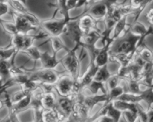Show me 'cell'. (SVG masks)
I'll list each match as a JSON object with an SVG mask.
<instances>
[{
	"label": "cell",
	"mask_w": 153,
	"mask_h": 122,
	"mask_svg": "<svg viewBox=\"0 0 153 122\" xmlns=\"http://www.w3.org/2000/svg\"><path fill=\"white\" fill-rule=\"evenodd\" d=\"M53 89L59 96H69L79 93L76 83L69 74L60 75L53 85Z\"/></svg>",
	"instance_id": "5b68a950"
},
{
	"label": "cell",
	"mask_w": 153,
	"mask_h": 122,
	"mask_svg": "<svg viewBox=\"0 0 153 122\" xmlns=\"http://www.w3.org/2000/svg\"><path fill=\"white\" fill-rule=\"evenodd\" d=\"M97 69H98V67L94 64V62H91L87 71H85V73L83 74L82 77H79V80L77 82L80 91L85 89L92 82Z\"/></svg>",
	"instance_id": "4fadbf2b"
},
{
	"label": "cell",
	"mask_w": 153,
	"mask_h": 122,
	"mask_svg": "<svg viewBox=\"0 0 153 122\" xmlns=\"http://www.w3.org/2000/svg\"><path fill=\"white\" fill-rule=\"evenodd\" d=\"M7 0H0V1H6Z\"/></svg>",
	"instance_id": "c3c4849f"
},
{
	"label": "cell",
	"mask_w": 153,
	"mask_h": 122,
	"mask_svg": "<svg viewBox=\"0 0 153 122\" xmlns=\"http://www.w3.org/2000/svg\"><path fill=\"white\" fill-rule=\"evenodd\" d=\"M85 89H89L91 94H93V95L100 94L99 93L100 91H101L102 93L104 94H108V92L107 88H105V83L94 80H93L92 82Z\"/></svg>",
	"instance_id": "484cf974"
},
{
	"label": "cell",
	"mask_w": 153,
	"mask_h": 122,
	"mask_svg": "<svg viewBox=\"0 0 153 122\" xmlns=\"http://www.w3.org/2000/svg\"><path fill=\"white\" fill-rule=\"evenodd\" d=\"M123 79H121L119 76L117 75V73L114 74H111V77L108 79V80L106 81V86H107V89L108 91L109 89H111L113 88H114L115 86H118L120 83H121Z\"/></svg>",
	"instance_id": "d590c367"
},
{
	"label": "cell",
	"mask_w": 153,
	"mask_h": 122,
	"mask_svg": "<svg viewBox=\"0 0 153 122\" xmlns=\"http://www.w3.org/2000/svg\"><path fill=\"white\" fill-rule=\"evenodd\" d=\"M10 12V6L7 1H0V17Z\"/></svg>",
	"instance_id": "74e56055"
},
{
	"label": "cell",
	"mask_w": 153,
	"mask_h": 122,
	"mask_svg": "<svg viewBox=\"0 0 153 122\" xmlns=\"http://www.w3.org/2000/svg\"><path fill=\"white\" fill-rule=\"evenodd\" d=\"M146 116L148 122H153V105L148 107L146 110Z\"/></svg>",
	"instance_id": "60d3db41"
},
{
	"label": "cell",
	"mask_w": 153,
	"mask_h": 122,
	"mask_svg": "<svg viewBox=\"0 0 153 122\" xmlns=\"http://www.w3.org/2000/svg\"><path fill=\"white\" fill-rule=\"evenodd\" d=\"M68 20L65 19H55L54 17L47 20L41 21V28H43L50 36L60 37L65 32L66 25Z\"/></svg>",
	"instance_id": "ba28073f"
},
{
	"label": "cell",
	"mask_w": 153,
	"mask_h": 122,
	"mask_svg": "<svg viewBox=\"0 0 153 122\" xmlns=\"http://www.w3.org/2000/svg\"><path fill=\"white\" fill-rule=\"evenodd\" d=\"M140 36L133 34L128 27L121 36L113 40L110 48L109 54L122 53L133 56L137 49Z\"/></svg>",
	"instance_id": "6da1fadb"
},
{
	"label": "cell",
	"mask_w": 153,
	"mask_h": 122,
	"mask_svg": "<svg viewBox=\"0 0 153 122\" xmlns=\"http://www.w3.org/2000/svg\"><path fill=\"white\" fill-rule=\"evenodd\" d=\"M141 1H142V0H131V1L130 4H131L133 7H134L137 8V7L139 5V4H140Z\"/></svg>",
	"instance_id": "7bdbcfd3"
},
{
	"label": "cell",
	"mask_w": 153,
	"mask_h": 122,
	"mask_svg": "<svg viewBox=\"0 0 153 122\" xmlns=\"http://www.w3.org/2000/svg\"><path fill=\"white\" fill-rule=\"evenodd\" d=\"M0 25H1L3 31L5 33H7V34H10V35L12 36L13 35V34L18 33L17 31H16L14 22H10V21L1 19V18L0 17Z\"/></svg>",
	"instance_id": "4dcf8cb0"
},
{
	"label": "cell",
	"mask_w": 153,
	"mask_h": 122,
	"mask_svg": "<svg viewBox=\"0 0 153 122\" xmlns=\"http://www.w3.org/2000/svg\"><path fill=\"white\" fill-rule=\"evenodd\" d=\"M102 37L101 30H92L88 32L84 33L82 37V47L87 48L90 52L91 62L94 61V57L97 55L99 49L96 47V44L99 40H101Z\"/></svg>",
	"instance_id": "8992f818"
},
{
	"label": "cell",
	"mask_w": 153,
	"mask_h": 122,
	"mask_svg": "<svg viewBox=\"0 0 153 122\" xmlns=\"http://www.w3.org/2000/svg\"><path fill=\"white\" fill-rule=\"evenodd\" d=\"M147 21H148V22H149V25L153 27V16H152V17L149 18V19H148Z\"/></svg>",
	"instance_id": "bcb514c9"
},
{
	"label": "cell",
	"mask_w": 153,
	"mask_h": 122,
	"mask_svg": "<svg viewBox=\"0 0 153 122\" xmlns=\"http://www.w3.org/2000/svg\"><path fill=\"white\" fill-rule=\"evenodd\" d=\"M94 121L97 122H114V120L108 115H102L100 117L97 118Z\"/></svg>",
	"instance_id": "f35d334b"
},
{
	"label": "cell",
	"mask_w": 153,
	"mask_h": 122,
	"mask_svg": "<svg viewBox=\"0 0 153 122\" xmlns=\"http://www.w3.org/2000/svg\"><path fill=\"white\" fill-rule=\"evenodd\" d=\"M6 1L9 4L10 8L19 14L23 15L30 11L27 7V4H24L19 0H7Z\"/></svg>",
	"instance_id": "cb8c5ba5"
},
{
	"label": "cell",
	"mask_w": 153,
	"mask_h": 122,
	"mask_svg": "<svg viewBox=\"0 0 153 122\" xmlns=\"http://www.w3.org/2000/svg\"><path fill=\"white\" fill-rule=\"evenodd\" d=\"M16 54L15 49L10 45L5 47H0V60H9Z\"/></svg>",
	"instance_id": "f546056e"
},
{
	"label": "cell",
	"mask_w": 153,
	"mask_h": 122,
	"mask_svg": "<svg viewBox=\"0 0 153 122\" xmlns=\"http://www.w3.org/2000/svg\"><path fill=\"white\" fill-rule=\"evenodd\" d=\"M112 104L115 108L117 110H120V111H129L133 112L137 114V109H138V104H132V103L126 102V101H121L119 99H115L111 101Z\"/></svg>",
	"instance_id": "7402d4cb"
},
{
	"label": "cell",
	"mask_w": 153,
	"mask_h": 122,
	"mask_svg": "<svg viewBox=\"0 0 153 122\" xmlns=\"http://www.w3.org/2000/svg\"><path fill=\"white\" fill-rule=\"evenodd\" d=\"M49 41L51 43L53 53L58 54V52L62 50V49H65L66 51L69 50V48L66 46L65 43L62 41V40L60 38V37H58V36H50Z\"/></svg>",
	"instance_id": "4316f807"
},
{
	"label": "cell",
	"mask_w": 153,
	"mask_h": 122,
	"mask_svg": "<svg viewBox=\"0 0 153 122\" xmlns=\"http://www.w3.org/2000/svg\"><path fill=\"white\" fill-rule=\"evenodd\" d=\"M111 73L109 71L108 68V64L102 65V66L99 67L96 72L95 76H94V80L102 82V83H106L108 79L111 77Z\"/></svg>",
	"instance_id": "d4e9b609"
},
{
	"label": "cell",
	"mask_w": 153,
	"mask_h": 122,
	"mask_svg": "<svg viewBox=\"0 0 153 122\" xmlns=\"http://www.w3.org/2000/svg\"><path fill=\"white\" fill-rule=\"evenodd\" d=\"M29 74V79L37 82L40 84L53 86L60 77V74L55 68H38L27 70Z\"/></svg>",
	"instance_id": "277c9868"
},
{
	"label": "cell",
	"mask_w": 153,
	"mask_h": 122,
	"mask_svg": "<svg viewBox=\"0 0 153 122\" xmlns=\"http://www.w3.org/2000/svg\"><path fill=\"white\" fill-rule=\"evenodd\" d=\"M132 57L133 56L126 54H110L109 62L112 61L113 62H116V63L119 64L120 67H126L128 66L131 63Z\"/></svg>",
	"instance_id": "44dd1931"
},
{
	"label": "cell",
	"mask_w": 153,
	"mask_h": 122,
	"mask_svg": "<svg viewBox=\"0 0 153 122\" xmlns=\"http://www.w3.org/2000/svg\"><path fill=\"white\" fill-rule=\"evenodd\" d=\"M75 95H69V96H59L57 100L56 108L61 114L64 121H67L73 112V107L75 103Z\"/></svg>",
	"instance_id": "9c48e42d"
},
{
	"label": "cell",
	"mask_w": 153,
	"mask_h": 122,
	"mask_svg": "<svg viewBox=\"0 0 153 122\" xmlns=\"http://www.w3.org/2000/svg\"><path fill=\"white\" fill-rule=\"evenodd\" d=\"M43 121L55 122L63 121V118L56 107L52 109H44L43 112Z\"/></svg>",
	"instance_id": "ffe728a7"
},
{
	"label": "cell",
	"mask_w": 153,
	"mask_h": 122,
	"mask_svg": "<svg viewBox=\"0 0 153 122\" xmlns=\"http://www.w3.org/2000/svg\"><path fill=\"white\" fill-rule=\"evenodd\" d=\"M102 42L103 44L102 48L99 49V51L97 52V55L94 57V61H92L98 68L106 64H108L109 58H110L109 52H110V48L113 42V39L110 37Z\"/></svg>",
	"instance_id": "30bf717a"
},
{
	"label": "cell",
	"mask_w": 153,
	"mask_h": 122,
	"mask_svg": "<svg viewBox=\"0 0 153 122\" xmlns=\"http://www.w3.org/2000/svg\"><path fill=\"white\" fill-rule=\"evenodd\" d=\"M140 95L142 101H145L148 104V107L153 105V89L151 86L145 89Z\"/></svg>",
	"instance_id": "e575fe53"
},
{
	"label": "cell",
	"mask_w": 153,
	"mask_h": 122,
	"mask_svg": "<svg viewBox=\"0 0 153 122\" xmlns=\"http://www.w3.org/2000/svg\"><path fill=\"white\" fill-rule=\"evenodd\" d=\"M93 0H79V3H78V5H77V8L79 7H82L84 5H86V4H89L91 1H92Z\"/></svg>",
	"instance_id": "b9f144b4"
},
{
	"label": "cell",
	"mask_w": 153,
	"mask_h": 122,
	"mask_svg": "<svg viewBox=\"0 0 153 122\" xmlns=\"http://www.w3.org/2000/svg\"><path fill=\"white\" fill-rule=\"evenodd\" d=\"M79 0H67V7L70 10H73V9L77 8L78 3H79Z\"/></svg>",
	"instance_id": "ab89813d"
},
{
	"label": "cell",
	"mask_w": 153,
	"mask_h": 122,
	"mask_svg": "<svg viewBox=\"0 0 153 122\" xmlns=\"http://www.w3.org/2000/svg\"><path fill=\"white\" fill-rule=\"evenodd\" d=\"M21 52L28 55L31 59L34 60L36 62L37 60H40V54H41L42 51H40V50L39 49V48L37 46L33 45V46L28 47V49L22 51Z\"/></svg>",
	"instance_id": "1f68e13d"
},
{
	"label": "cell",
	"mask_w": 153,
	"mask_h": 122,
	"mask_svg": "<svg viewBox=\"0 0 153 122\" xmlns=\"http://www.w3.org/2000/svg\"><path fill=\"white\" fill-rule=\"evenodd\" d=\"M16 55L9 60H0V77L2 79L3 81H8L11 76V71L14 66V60Z\"/></svg>",
	"instance_id": "9a60e30c"
},
{
	"label": "cell",
	"mask_w": 153,
	"mask_h": 122,
	"mask_svg": "<svg viewBox=\"0 0 153 122\" xmlns=\"http://www.w3.org/2000/svg\"><path fill=\"white\" fill-rule=\"evenodd\" d=\"M79 16L80 14L73 17L71 20L67 22L64 32V34L68 36L74 42L75 45L79 48L81 46L82 47V37L84 35V32L79 25V19H78Z\"/></svg>",
	"instance_id": "52a82bcc"
},
{
	"label": "cell",
	"mask_w": 153,
	"mask_h": 122,
	"mask_svg": "<svg viewBox=\"0 0 153 122\" xmlns=\"http://www.w3.org/2000/svg\"><path fill=\"white\" fill-rule=\"evenodd\" d=\"M28 94V92H26L25 91L22 90V89H20V90L17 91V92H14V93L12 94L11 95H10V101H11V104H15V103L18 102L19 101H20L21 99L24 98V97L26 96Z\"/></svg>",
	"instance_id": "8d00e7d4"
},
{
	"label": "cell",
	"mask_w": 153,
	"mask_h": 122,
	"mask_svg": "<svg viewBox=\"0 0 153 122\" xmlns=\"http://www.w3.org/2000/svg\"><path fill=\"white\" fill-rule=\"evenodd\" d=\"M4 107H5L4 106V100H1L0 99V110H2L3 108H4Z\"/></svg>",
	"instance_id": "f6af8a7d"
},
{
	"label": "cell",
	"mask_w": 153,
	"mask_h": 122,
	"mask_svg": "<svg viewBox=\"0 0 153 122\" xmlns=\"http://www.w3.org/2000/svg\"><path fill=\"white\" fill-rule=\"evenodd\" d=\"M49 6H53V7H55V13L54 14V16L56 15V13H61V15L63 16V18L65 19L66 20H71L73 19V17L70 16V10H69L68 7H67V0H56V2L55 4H49Z\"/></svg>",
	"instance_id": "d6986e66"
},
{
	"label": "cell",
	"mask_w": 153,
	"mask_h": 122,
	"mask_svg": "<svg viewBox=\"0 0 153 122\" xmlns=\"http://www.w3.org/2000/svg\"><path fill=\"white\" fill-rule=\"evenodd\" d=\"M78 49L79 47L75 45L74 48L72 49H69L67 51V54L61 59V62L65 68L66 71L73 77L76 83L79 80L81 68V60L76 55V50Z\"/></svg>",
	"instance_id": "3957f363"
},
{
	"label": "cell",
	"mask_w": 153,
	"mask_h": 122,
	"mask_svg": "<svg viewBox=\"0 0 153 122\" xmlns=\"http://www.w3.org/2000/svg\"><path fill=\"white\" fill-rule=\"evenodd\" d=\"M31 93L28 94L22 99L19 101L18 102L12 104L11 107L8 109V114L13 113V114H18L19 112L25 111L28 108H29L31 105Z\"/></svg>",
	"instance_id": "e0dca14e"
},
{
	"label": "cell",
	"mask_w": 153,
	"mask_h": 122,
	"mask_svg": "<svg viewBox=\"0 0 153 122\" xmlns=\"http://www.w3.org/2000/svg\"><path fill=\"white\" fill-rule=\"evenodd\" d=\"M117 99L121 100V101H126V102L132 103V104H138V103L141 102L142 99L140 98V95H136V94L131 93L129 92H125L118 97Z\"/></svg>",
	"instance_id": "f1b7e54d"
},
{
	"label": "cell",
	"mask_w": 153,
	"mask_h": 122,
	"mask_svg": "<svg viewBox=\"0 0 153 122\" xmlns=\"http://www.w3.org/2000/svg\"><path fill=\"white\" fill-rule=\"evenodd\" d=\"M106 115H108L109 117L111 118L114 120V122H119L120 121L121 118H122L123 112L117 110V108H115L113 106V104H112L111 101L110 104H109L108 110L107 114Z\"/></svg>",
	"instance_id": "836d02e7"
},
{
	"label": "cell",
	"mask_w": 153,
	"mask_h": 122,
	"mask_svg": "<svg viewBox=\"0 0 153 122\" xmlns=\"http://www.w3.org/2000/svg\"><path fill=\"white\" fill-rule=\"evenodd\" d=\"M118 3V0H98L86 4L85 13L92 16L97 20H102L106 15L113 10Z\"/></svg>",
	"instance_id": "7a4b0ae2"
},
{
	"label": "cell",
	"mask_w": 153,
	"mask_h": 122,
	"mask_svg": "<svg viewBox=\"0 0 153 122\" xmlns=\"http://www.w3.org/2000/svg\"><path fill=\"white\" fill-rule=\"evenodd\" d=\"M135 52L138 54L145 61H153V51L146 46L145 42L137 48Z\"/></svg>",
	"instance_id": "83f0119b"
},
{
	"label": "cell",
	"mask_w": 153,
	"mask_h": 122,
	"mask_svg": "<svg viewBox=\"0 0 153 122\" xmlns=\"http://www.w3.org/2000/svg\"><path fill=\"white\" fill-rule=\"evenodd\" d=\"M78 19H79V25L84 33L88 32L92 30H100V28H98V22L100 21L94 19L88 13L83 12L81 13Z\"/></svg>",
	"instance_id": "7c38bea8"
},
{
	"label": "cell",
	"mask_w": 153,
	"mask_h": 122,
	"mask_svg": "<svg viewBox=\"0 0 153 122\" xmlns=\"http://www.w3.org/2000/svg\"><path fill=\"white\" fill-rule=\"evenodd\" d=\"M40 61L41 62L42 68H56L57 65L61 62V60L57 59V54H50L48 51L41 52Z\"/></svg>",
	"instance_id": "2e32d148"
},
{
	"label": "cell",
	"mask_w": 153,
	"mask_h": 122,
	"mask_svg": "<svg viewBox=\"0 0 153 122\" xmlns=\"http://www.w3.org/2000/svg\"><path fill=\"white\" fill-rule=\"evenodd\" d=\"M129 30L133 33L138 36H143V35H152L153 34V27L149 25V28H146L143 23L136 21V22H132L131 25L128 26Z\"/></svg>",
	"instance_id": "ac0fdd59"
},
{
	"label": "cell",
	"mask_w": 153,
	"mask_h": 122,
	"mask_svg": "<svg viewBox=\"0 0 153 122\" xmlns=\"http://www.w3.org/2000/svg\"><path fill=\"white\" fill-rule=\"evenodd\" d=\"M122 82V81H121ZM126 87L120 83L118 86H115L114 88L111 89H109L108 92V101H112L113 100L117 99L119 96H120L123 92H126Z\"/></svg>",
	"instance_id": "d6a6232c"
},
{
	"label": "cell",
	"mask_w": 153,
	"mask_h": 122,
	"mask_svg": "<svg viewBox=\"0 0 153 122\" xmlns=\"http://www.w3.org/2000/svg\"><path fill=\"white\" fill-rule=\"evenodd\" d=\"M151 87H152V89H153V83H152V86H151Z\"/></svg>",
	"instance_id": "f907efd6"
},
{
	"label": "cell",
	"mask_w": 153,
	"mask_h": 122,
	"mask_svg": "<svg viewBox=\"0 0 153 122\" xmlns=\"http://www.w3.org/2000/svg\"><path fill=\"white\" fill-rule=\"evenodd\" d=\"M10 13L11 14L12 18H13V22H14L16 31H17L18 33L26 34H28L29 31H37L38 29L36 27L33 26L25 17L19 15V13H16L13 10H10Z\"/></svg>",
	"instance_id": "8fae6325"
},
{
	"label": "cell",
	"mask_w": 153,
	"mask_h": 122,
	"mask_svg": "<svg viewBox=\"0 0 153 122\" xmlns=\"http://www.w3.org/2000/svg\"><path fill=\"white\" fill-rule=\"evenodd\" d=\"M128 16H123L115 24L113 29V36L111 37L113 40L122 35L127 30V28H128V27H127V18H128Z\"/></svg>",
	"instance_id": "603a6c76"
},
{
	"label": "cell",
	"mask_w": 153,
	"mask_h": 122,
	"mask_svg": "<svg viewBox=\"0 0 153 122\" xmlns=\"http://www.w3.org/2000/svg\"><path fill=\"white\" fill-rule=\"evenodd\" d=\"M19 1H22V2H23L24 4H27V1H26V0H19Z\"/></svg>",
	"instance_id": "7dc6e473"
},
{
	"label": "cell",
	"mask_w": 153,
	"mask_h": 122,
	"mask_svg": "<svg viewBox=\"0 0 153 122\" xmlns=\"http://www.w3.org/2000/svg\"><path fill=\"white\" fill-rule=\"evenodd\" d=\"M98 1V0H93L92 1Z\"/></svg>",
	"instance_id": "681fc988"
},
{
	"label": "cell",
	"mask_w": 153,
	"mask_h": 122,
	"mask_svg": "<svg viewBox=\"0 0 153 122\" xmlns=\"http://www.w3.org/2000/svg\"><path fill=\"white\" fill-rule=\"evenodd\" d=\"M152 16H153V7H150V8H149V10H148V12L146 13V19H149V18L152 17Z\"/></svg>",
	"instance_id": "ee69618b"
},
{
	"label": "cell",
	"mask_w": 153,
	"mask_h": 122,
	"mask_svg": "<svg viewBox=\"0 0 153 122\" xmlns=\"http://www.w3.org/2000/svg\"><path fill=\"white\" fill-rule=\"evenodd\" d=\"M83 101L86 104L87 107L89 108L91 113L93 109L96 106L100 104V103H105L108 101V94L104 93H102V95H100V94H97V95L91 94L90 95H85L83 92Z\"/></svg>",
	"instance_id": "5bb4252c"
}]
</instances>
